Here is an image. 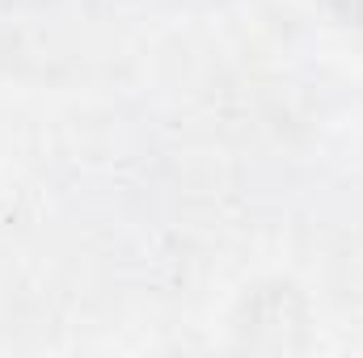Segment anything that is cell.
<instances>
[{
  "label": "cell",
  "mask_w": 363,
  "mask_h": 358,
  "mask_svg": "<svg viewBox=\"0 0 363 358\" xmlns=\"http://www.w3.org/2000/svg\"><path fill=\"white\" fill-rule=\"evenodd\" d=\"M338 13H347L351 21H363V0H334Z\"/></svg>",
  "instance_id": "cell-1"
}]
</instances>
